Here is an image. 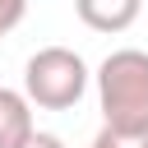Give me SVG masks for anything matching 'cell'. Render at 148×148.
Here are the masks:
<instances>
[{"label": "cell", "mask_w": 148, "mask_h": 148, "mask_svg": "<svg viewBox=\"0 0 148 148\" xmlns=\"http://www.w3.org/2000/svg\"><path fill=\"white\" fill-rule=\"evenodd\" d=\"M97 106L106 130L148 134V51L120 46L97 65Z\"/></svg>", "instance_id": "cell-1"}, {"label": "cell", "mask_w": 148, "mask_h": 148, "mask_svg": "<svg viewBox=\"0 0 148 148\" xmlns=\"http://www.w3.org/2000/svg\"><path fill=\"white\" fill-rule=\"evenodd\" d=\"M88 65L69 46H42L23 65V97L42 111H69L88 92Z\"/></svg>", "instance_id": "cell-2"}, {"label": "cell", "mask_w": 148, "mask_h": 148, "mask_svg": "<svg viewBox=\"0 0 148 148\" xmlns=\"http://www.w3.org/2000/svg\"><path fill=\"white\" fill-rule=\"evenodd\" d=\"M143 0H74V14L92 32H125L139 18Z\"/></svg>", "instance_id": "cell-3"}, {"label": "cell", "mask_w": 148, "mask_h": 148, "mask_svg": "<svg viewBox=\"0 0 148 148\" xmlns=\"http://www.w3.org/2000/svg\"><path fill=\"white\" fill-rule=\"evenodd\" d=\"M32 134V102L23 97V88H0V148H23Z\"/></svg>", "instance_id": "cell-4"}, {"label": "cell", "mask_w": 148, "mask_h": 148, "mask_svg": "<svg viewBox=\"0 0 148 148\" xmlns=\"http://www.w3.org/2000/svg\"><path fill=\"white\" fill-rule=\"evenodd\" d=\"M88 148H148V134H116V130H97V139Z\"/></svg>", "instance_id": "cell-5"}, {"label": "cell", "mask_w": 148, "mask_h": 148, "mask_svg": "<svg viewBox=\"0 0 148 148\" xmlns=\"http://www.w3.org/2000/svg\"><path fill=\"white\" fill-rule=\"evenodd\" d=\"M28 14V0H0V37H9Z\"/></svg>", "instance_id": "cell-6"}, {"label": "cell", "mask_w": 148, "mask_h": 148, "mask_svg": "<svg viewBox=\"0 0 148 148\" xmlns=\"http://www.w3.org/2000/svg\"><path fill=\"white\" fill-rule=\"evenodd\" d=\"M23 148H65V139H60V134H46V130H37V134H32Z\"/></svg>", "instance_id": "cell-7"}]
</instances>
